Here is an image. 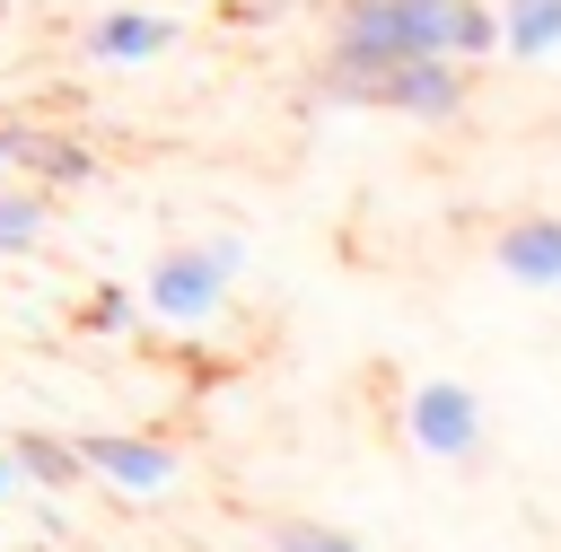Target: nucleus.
<instances>
[{
  "label": "nucleus",
  "mask_w": 561,
  "mask_h": 552,
  "mask_svg": "<svg viewBox=\"0 0 561 552\" xmlns=\"http://www.w3.org/2000/svg\"><path fill=\"white\" fill-rule=\"evenodd\" d=\"M9 464H18V482H35V491H53V499H70L88 473H79V447L70 438H44V429H18L9 438Z\"/></svg>",
  "instance_id": "nucleus-10"
},
{
  "label": "nucleus",
  "mask_w": 561,
  "mask_h": 552,
  "mask_svg": "<svg viewBox=\"0 0 561 552\" xmlns=\"http://www.w3.org/2000/svg\"><path fill=\"white\" fill-rule=\"evenodd\" d=\"M280 9H298V0H237V18H280Z\"/></svg>",
  "instance_id": "nucleus-15"
},
{
  "label": "nucleus",
  "mask_w": 561,
  "mask_h": 552,
  "mask_svg": "<svg viewBox=\"0 0 561 552\" xmlns=\"http://www.w3.org/2000/svg\"><path fill=\"white\" fill-rule=\"evenodd\" d=\"M175 35H184V18H167V9H105V18L79 35V53L105 61V70H140V61L175 53Z\"/></svg>",
  "instance_id": "nucleus-6"
},
{
  "label": "nucleus",
  "mask_w": 561,
  "mask_h": 552,
  "mask_svg": "<svg viewBox=\"0 0 561 552\" xmlns=\"http://www.w3.org/2000/svg\"><path fill=\"white\" fill-rule=\"evenodd\" d=\"M9 491H18V464H9V447H0V499H9Z\"/></svg>",
  "instance_id": "nucleus-16"
},
{
  "label": "nucleus",
  "mask_w": 561,
  "mask_h": 552,
  "mask_svg": "<svg viewBox=\"0 0 561 552\" xmlns=\"http://www.w3.org/2000/svg\"><path fill=\"white\" fill-rule=\"evenodd\" d=\"M412 53H447V61L482 70L500 53L491 0H342L333 9V53H324V96L368 105V79L386 61H412Z\"/></svg>",
  "instance_id": "nucleus-1"
},
{
  "label": "nucleus",
  "mask_w": 561,
  "mask_h": 552,
  "mask_svg": "<svg viewBox=\"0 0 561 552\" xmlns=\"http://www.w3.org/2000/svg\"><path fill=\"white\" fill-rule=\"evenodd\" d=\"M237 272H245V237H237V228L175 237V245H158V263H149V280H140V315L193 333V324H210V315L228 307Z\"/></svg>",
  "instance_id": "nucleus-2"
},
{
  "label": "nucleus",
  "mask_w": 561,
  "mask_h": 552,
  "mask_svg": "<svg viewBox=\"0 0 561 552\" xmlns=\"http://www.w3.org/2000/svg\"><path fill=\"white\" fill-rule=\"evenodd\" d=\"M491 263H500V280H517V289H561V219H508L500 237H491Z\"/></svg>",
  "instance_id": "nucleus-7"
},
{
  "label": "nucleus",
  "mask_w": 561,
  "mask_h": 552,
  "mask_svg": "<svg viewBox=\"0 0 561 552\" xmlns=\"http://www.w3.org/2000/svg\"><path fill=\"white\" fill-rule=\"evenodd\" d=\"M79 324H88V333H131V324H140V298H131L123 280H96L88 307H79Z\"/></svg>",
  "instance_id": "nucleus-13"
},
{
  "label": "nucleus",
  "mask_w": 561,
  "mask_h": 552,
  "mask_svg": "<svg viewBox=\"0 0 561 552\" xmlns=\"http://www.w3.org/2000/svg\"><path fill=\"white\" fill-rule=\"evenodd\" d=\"M403 438L421 456H438V464H473L482 438H491V412H482V394L465 377H421L412 403H403Z\"/></svg>",
  "instance_id": "nucleus-3"
},
{
  "label": "nucleus",
  "mask_w": 561,
  "mask_h": 552,
  "mask_svg": "<svg viewBox=\"0 0 561 552\" xmlns=\"http://www.w3.org/2000/svg\"><path fill=\"white\" fill-rule=\"evenodd\" d=\"M26 140H35V123L0 114V175H18V166H26Z\"/></svg>",
  "instance_id": "nucleus-14"
},
{
  "label": "nucleus",
  "mask_w": 561,
  "mask_h": 552,
  "mask_svg": "<svg viewBox=\"0 0 561 552\" xmlns=\"http://www.w3.org/2000/svg\"><path fill=\"white\" fill-rule=\"evenodd\" d=\"M263 552H368L351 526H333V517H272L263 526Z\"/></svg>",
  "instance_id": "nucleus-12"
},
{
  "label": "nucleus",
  "mask_w": 561,
  "mask_h": 552,
  "mask_svg": "<svg viewBox=\"0 0 561 552\" xmlns=\"http://www.w3.org/2000/svg\"><path fill=\"white\" fill-rule=\"evenodd\" d=\"M70 447H79V473H88V482H114V491H131V499H158V491L175 482V447H167V438L88 429V438H70Z\"/></svg>",
  "instance_id": "nucleus-5"
},
{
  "label": "nucleus",
  "mask_w": 561,
  "mask_h": 552,
  "mask_svg": "<svg viewBox=\"0 0 561 552\" xmlns=\"http://www.w3.org/2000/svg\"><path fill=\"white\" fill-rule=\"evenodd\" d=\"M368 105L386 114H412V123H456L473 105V70L447 61V53H412V61H386L368 79Z\"/></svg>",
  "instance_id": "nucleus-4"
},
{
  "label": "nucleus",
  "mask_w": 561,
  "mask_h": 552,
  "mask_svg": "<svg viewBox=\"0 0 561 552\" xmlns=\"http://www.w3.org/2000/svg\"><path fill=\"white\" fill-rule=\"evenodd\" d=\"M491 18L508 61H561V0H500Z\"/></svg>",
  "instance_id": "nucleus-9"
},
{
  "label": "nucleus",
  "mask_w": 561,
  "mask_h": 552,
  "mask_svg": "<svg viewBox=\"0 0 561 552\" xmlns=\"http://www.w3.org/2000/svg\"><path fill=\"white\" fill-rule=\"evenodd\" d=\"M26 184H44V193H88L105 166H96V149L88 140H70V131H44L35 123V140H26V166H18Z\"/></svg>",
  "instance_id": "nucleus-8"
},
{
  "label": "nucleus",
  "mask_w": 561,
  "mask_h": 552,
  "mask_svg": "<svg viewBox=\"0 0 561 552\" xmlns=\"http://www.w3.org/2000/svg\"><path fill=\"white\" fill-rule=\"evenodd\" d=\"M35 552H61V543H35Z\"/></svg>",
  "instance_id": "nucleus-17"
},
{
  "label": "nucleus",
  "mask_w": 561,
  "mask_h": 552,
  "mask_svg": "<svg viewBox=\"0 0 561 552\" xmlns=\"http://www.w3.org/2000/svg\"><path fill=\"white\" fill-rule=\"evenodd\" d=\"M44 219H53V193L26 184V175H0V263L35 254L44 245Z\"/></svg>",
  "instance_id": "nucleus-11"
}]
</instances>
